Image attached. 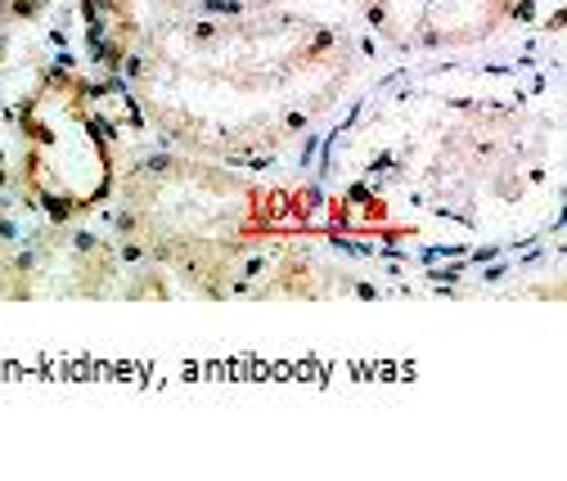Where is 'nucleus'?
Returning a JSON list of instances; mask_svg holds the SVG:
<instances>
[{
    "label": "nucleus",
    "instance_id": "6",
    "mask_svg": "<svg viewBox=\"0 0 567 481\" xmlns=\"http://www.w3.org/2000/svg\"><path fill=\"white\" fill-rule=\"evenodd\" d=\"M78 10H82L86 59L104 77H122V67L131 63L135 45L145 41V28H150L145 0H82Z\"/></svg>",
    "mask_w": 567,
    "mask_h": 481
},
{
    "label": "nucleus",
    "instance_id": "5",
    "mask_svg": "<svg viewBox=\"0 0 567 481\" xmlns=\"http://www.w3.org/2000/svg\"><path fill=\"white\" fill-rule=\"evenodd\" d=\"M396 45H468L505 28L523 0H361Z\"/></svg>",
    "mask_w": 567,
    "mask_h": 481
},
{
    "label": "nucleus",
    "instance_id": "7",
    "mask_svg": "<svg viewBox=\"0 0 567 481\" xmlns=\"http://www.w3.org/2000/svg\"><path fill=\"white\" fill-rule=\"evenodd\" d=\"M158 14L172 19H226V14H257V10H275L284 0H150Z\"/></svg>",
    "mask_w": 567,
    "mask_h": 481
},
{
    "label": "nucleus",
    "instance_id": "4",
    "mask_svg": "<svg viewBox=\"0 0 567 481\" xmlns=\"http://www.w3.org/2000/svg\"><path fill=\"white\" fill-rule=\"evenodd\" d=\"M23 302H113V297H150L167 293L163 270L126 252L117 239L86 230L82 221L50 226L23 243Z\"/></svg>",
    "mask_w": 567,
    "mask_h": 481
},
{
    "label": "nucleus",
    "instance_id": "8",
    "mask_svg": "<svg viewBox=\"0 0 567 481\" xmlns=\"http://www.w3.org/2000/svg\"><path fill=\"white\" fill-rule=\"evenodd\" d=\"M23 243L14 239V226L0 212V302H23Z\"/></svg>",
    "mask_w": 567,
    "mask_h": 481
},
{
    "label": "nucleus",
    "instance_id": "9",
    "mask_svg": "<svg viewBox=\"0 0 567 481\" xmlns=\"http://www.w3.org/2000/svg\"><path fill=\"white\" fill-rule=\"evenodd\" d=\"M14 189V176H10V158H6V135H0V194Z\"/></svg>",
    "mask_w": 567,
    "mask_h": 481
},
{
    "label": "nucleus",
    "instance_id": "1",
    "mask_svg": "<svg viewBox=\"0 0 567 481\" xmlns=\"http://www.w3.org/2000/svg\"><path fill=\"white\" fill-rule=\"evenodd\" d=\"M357 41L284 6L226 19L154 14L122 67L145 126L181 154L270 167L342 100Z\"/></svg>",
    "mask_w": 567,
    "mask_h": 481
},
{
    "label": "nucleus",
    "instance_id": "3",
    "mask_svg": "<svg viewBox=\"0 0 567 481\" xmlns=\"http://www.w3.org/2000/svg\"><path fill=\"white\" fill-rule=\"evenodd\" d=\"M135 100L122 77H86L78 67H45L19 95L14 122V189L50 226L86 221L104 212L117 189V140Z\"/></svg>",
    "mask_w": 567,
    "mask_h": 481
},
{
    "label": "nucleus",
    "instance_id": "2",
    "mask_svg": "<svg viewBox=\"0 0 567 481\" xmlns=\"http://www.w3.org/2000/svg\"><path fill=\"white\" fill-rule=\"evenodd\" d=\"M113 239L203 297L252 293L279 248L347 230L320 189L266 185L230 163L145 154L117 171Z\"/></svg>",
    "mask_w": 567,
    "mask_h": 481
}]
</instances>
